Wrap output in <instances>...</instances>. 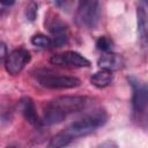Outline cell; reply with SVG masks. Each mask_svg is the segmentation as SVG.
Wrapping results in <instances>:
<instances>
[{
	"instance_id": "7a4b0ae2",
	"label": "cell",
	"mask_w": 148,
	"mask_h": 148,
	"mask_svg": "<svg viewBox=\"0 0 148 148\" xmlns=\"http://www.w3.org/2000/svg\"><path fill=\"white\" fill-rule=\"evenodd\" d=\"M99 5L98 0H79L76 10V21L86 28H95L98 21Z\"/></svg>"
},
{
	"instance_id": "6da1fadb",
	"label": "cell",
	"mask_w": 148,
	"mask_h": 148,
	"mask_svg": "<svg viewBox=\"0 0 148 148\" xmlns=\"http://www.w3.org/2000/svg\"><path fill=\"white\" fill-rule=\"evenodd\" d=\"M106 121V113L104 111H96L89 116L83 117L74 123H72L65 131L74 139L79 136H84L92 133L97 127L104 125Z\"/></svg>"
},
{
	"instance_id": "ba28073f",
	"label": "cell",
	"mask_w": 148,
	"mask_h": 148,
	"mask_svg": "<svg viewBox=\"0 0 148 148\" xmlns=\"http://www.w3.org/2000/svg\"><path fill=\"white\" fill-rule=\"evenodd\" d=\"M136 24L140 46L145 52H148V13L143 7L136 8Z\"/></svg>"
},
{
	"instance_id": "5b68a950",
	"label": "cell",
	"mask_w": 148,
	"mask_h": 148,
	"mask_svg": "<svg viewBox=\"0 0 148 148\" xmlns=\"http://www.w3.org/2000/svg\"><path fill=\"white\" fill-rule=\"evenodd\" d=\"M30 60H31V56L27 50L17 49L7 54L6 59L3 60V64L8 74L17 75L22 72L24 66L28 65Z\"/></svg>"
},
{
	"instance_id": "7c38bea8",
	"label": "cell",
	"mask_w": 148,
	"mask_h": 148,
	"mask_svg": "<svg viewBox=\"0 0 148 148\" xmlns=\"http://www.w3.org/2000/svg\"><path fill=\"white\" fill-rule=\"evenodd\" d=\"M112 80H113L112 72L108 71V69H101V71L96 72L95 74H92L90 77L91 84L97 88H105V87L110 86Z\"/></svg>"
},
{
	"instance_id": "4fadbf2b",
	"label": "cell",
	"mask_w": 148,
	"mask_h": 148,
	"mask_svg": "<svg viewBox=\"0 0 148 148\" xmlns=\"http://www.w3.org/2000/svg\"><path fill=\"white\" fill-rule=\"evenodd\" d=\"M50 22L47 23V29L49 31L56 36V37H59V36H66V31H67V25L58 17H53V18H49Z\"/></svg>"
},
{
	"instance_id": "5bb4252c",
	"label": "cell",
	"mask_w": 148,
	"mask_h": 148,
	"mask_svg": "<svg viewBox=\"0 0 148 148\" xmlns=\"http://www.w3.org/2000/svg\"><path fill=\"white\" fill-rule=\"evenodd\" d=\"M73 138L66 132V131H62L58 134H56L50 143H49V147H52V148H61V147H65V146H68L71 142H72Z\"/></svg>"
},
{
	"instance_id": "ac0fdd59",
	"label": "cell",
	"mask_w": 148,
	"mask_h": 148,
	"mask_svg": "<svg viewBox=\"0 0 148 148\" xmlns=\"http://www.w3.org/2000/svg\"><path fill=\"white\" fill-rule=\"evenodd\" d=\"M56 3L59 8L68 12L73 6V0H56Z\"/></svg>"
},
{
	"instance_id": "8fae6325",
	"label": "cell",
	"mask_w": 148,
	"mask_h": 148,
	"mask_svg": "<svg viewBox=\"0 0 148 148\" xmlns=\"http://www.w3.org/2000/svg\"><path fill=\"white\" fill-rule=\"evenodd\" d=\"M67 116L64 114L60 110H58L57 108L52 106L50 103L47 104V106L44 110V114H43V123L46 125H54V124H59L62 120H65Z\"/></svg>"
},
{
	"instance_id": "52a82bcc",
	"label": "cell",
	"mask_w": 148,
	"mask_h": 148,
	"mask_svg": "<svg viewBox=\"0 0 148 148\" xmlns=\"http://www.w3.org/2000/svg\"><path fill=\"white\" fill-rule=\"evenodd\" d=\"M53 65L61 66H72V67H89L90 61L75 51H66L61 54H56L50 59Z\"/></svg>"
},
{
	"instance_id": "2e32d148",
	"label": "cell",
	"mask_w": 148,
	"mask_h": 148,
	"mask_svg": "<svg viewBox=\"0 0 148 148\" xmlns=\"http://www.w3.org/2000/svg\"><path fill=\"white\" fill-rule=\"evenodd\" d=\"M96 47L97 50L99 51H103V52H108L111 50L112 47V42L109 37L106 36H101L97 40H96Z\"/></svg>"
},
{
	"instance_id": "30bf717a",
	"label": "cell",
	"mask_w": 148,
	"mask_h": 148,
	"mask_svg": "<svg viewBox=\"0 0 148 148\" xmlns=\"http://www.w3.org/2000/svg\"><path fill=\"white\" fill-rule=\"evenodd\" d=\"M97 65L101 69H108L111 72L119 71L124 66V58L117 53H106L98 59Z\"/></svg>"
},
{
	"instance_id": "9c48e42d",
	"label": "cell",
	"mask_w": 148,
	"mask_h": 148,
	"mask_svg": "<svg viewBox=\"0 0 148 148\" xmlns=\"http://www.w3.org/2000/svg\"><path fill=\"white\" fill-rule=\"evenodd\" d=\"M20 108L22 111V114L24 117V119L32 126L35 127H40L44 123L43 120H40V118L38 117L37 112H36V108H35V103L30 97H23L20 101Z\"/></svg>"
},
{
	"instance_id": "ffe728a7",
	"label": "cell",
	"mask_w": 148,
	"mask_h": 148,
	"mask_svg": "<svg viewBox=\"0 0 148 148\" xmlns=\"http://www.w3.org/2000/svg\"><path fill=\"white\" fill-rule=\"evenodd\" d=\"M1 1V3L3 5V6H12V5H14V2H15V0H0Z\"/></svg>"
},
{
	"instance_id": "277c9868",
	"label": "cell",
	"mask_w": 148,
	"mask_h": 148,
	"mask_svg": "<svg viewBox=\"0 0 148 148\" xmlns=\"http://www.w3.org/2000/svg\"><path fill=\"white\" fill-rule=\"evenodd\" d=\"M50 104L60 110L64 114L68 116L71 113L82 111L87 106V98L83 96H60L51 101Z\"/></svg>"
},
{
	"instance_id": "d6986e66",
	"label": "cell",
	"mask_w": 148,
	"mask_h": 148,
	"mask_svg": "<svg viewBox=\"0 0 148 148\" xmlns=\"http://www.w3.org/2000/svg\"><path fill=\"white\" fill-rule=\"evenodd\" d=\"M0 49H1V59H2V61L6 59V57H7V51H6V45H5V43H1V46H0Z\"/></svg>"
},
{
	"instance_id": "e0dca14e",
	"label": "cell",
	"mask_w": 148,
	"mask_h": 148,
	"mask_svg": "<svg viewBox=\"0 0 148 148\" xmlns=\"http://www.w3.org/2000/svg\"><path fill=\"white\" fill-rule=\"evenodd\" d=\"M37 10H38V5L35 1H30L29 5L25 8V16L29 21H35L36 15H37Z\"/></svg>"
},
{
	"instance_id": "44dd1931",
	"label": "cell",
	"mask_w": 148,
	"mask_h": 148,
	"mask_svg": "<svg viewBox=\"0 0 148 148\" xmlns=\"http://www.w3.org/2000/svg\"><path fill=\"white\" fill-rule=\"evenodd\" d=\"M145 2H146V3H147V5H148V0H145Z\"/></svg>"
},
{
	"instance_id": "3957f363",
	"label": "cell",
	"mask_w": 148,
	"mask_h": 148,
	"mask_svg": "<svg viewBox=\"0 0 148 148\" xmlns=\"http://www.w3.org/2000/svg\"><path fill=\"white\" fill-rule=\"evenodd\" d=\"M38 82L40 86L49 89H72L81 84L80 79L75 76L67 75H54V74H44L38 76Z\"/></svg>"
},
{
	"instance_id": "9a60e30c",
	"label": "cell",
	"mask_w": 148,
	"mask_h": 148,
	"mask_svg": "<svg viewBox=\"0 0 148 148\" xmlns=\"http://www.w3.org/2000/svg\"><path fill=\"white\" fill-rule=\"evenodd\" d=\"M31 43H32V45L38 46V47H50V46H53V40L50 37H47L45 35H42V34L32 36Z\"/></svg>"
},
{
	"instance_id": "8992f818",
	"label": "cell",
	"mask_w": 148,
	"mask_h": 148,
	"mask_svg": "<svg viewBox=\"0 0 148 148\" xmlns=\"http://www.w3.org/2000/svg\"><path fill=\"white\" fill-rule=\"evenodd\" d=\"M128 80L133 87V108L136 112H143L148 109V84L135 77H130Z\"/></svg>"
}]
</instances>
